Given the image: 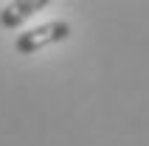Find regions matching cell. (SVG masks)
I'll return each instance as SVG.
<instances>
[{"label":"cell","mask_w":149,"mask_h":146,"mask_svg":"<svg viewBox=\"0 0 149 146\" xmlns=\"http://www.w3.org/2000/svg\"><path fill=\"white\" fill-rule=\"evenodd\" d=\"M45 6H48V0H14L0 11V25L3 28H20L28 17L42 11Z\"/></svg>","instance_id":"cell-2"},{"label":"cell","mask_w":149,"mask_h":146,"mask_svg":"<svg viewBox=\"0 0 149 146\" xmlns=\"http://www.w3.org/2000/svg\"><path fill=\"white\" fill-rule=\"evenodd\" d=\"M68 37H70V23H68V20H51V23H42V25H37V28L23 31L17 37L14 48H17V54L28 56V54H37V51L48 48L54 42H62V40H68Z\"/></svg>","instance_id":"cell-1"}]
</instances>
